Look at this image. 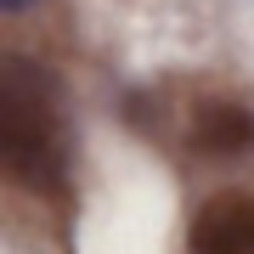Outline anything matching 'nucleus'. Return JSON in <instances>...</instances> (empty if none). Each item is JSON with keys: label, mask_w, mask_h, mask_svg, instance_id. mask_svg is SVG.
I'll list each match as a JSON object with an SVG mask.
<instances>
[{"label": "nucleus", "mask_w": 254, "mask_h": 254, "mask_svg": "<svg viewBox=\"0 0 254 254\" xmlns=\"http://www.w3.org/2000/svg\"><path fill=\"white\" fill-rule=\"evenodd\" d=\"M68 108L63 79L34 57H0V175L23 192H68Z\"/></svg>", "instance_id": "obj_1"}, {"label": "nucleus", "mask_w": 254, "mask_h": 254, "mask_svg": "<svg viewBox=\"0 0 254 254\" xmlns=\"http://www.w3.org/2000/svg\"><path fill=\"white\" fill-rule=\"evenodd\" d=\"M192 254H254V192H215L187 232Z\"/></svg>", "instance_id": "obj_2"}, {"label": "nucleus", "mask_w": 254, "mask_h": 254, "mask_svg": "<svg viewBox=\"0 0 254 254\" xmlns=\"http://www.w3.org/2000/svg\"><path fill=\"white\" fill-rule=\"evenodd\" d=\"M187 141L198 147L203 158H243V153H254V108L249 102L209 96L187 119Z\"/></svg>", "instance_id": "obj_3"}, {"label": "nucleus", "mask_w": 254, "mask_h": 254, "mask_svg": "<svg viewBox=\"0 0 254 254\" xmlns=\"http://www.w3.org/2000/svg\"><path fill=\"white\" fill-rule=\"evenodd\" d=\"M23 6H34V0H0V11H23Z\"/></svg>", "instance_id": "obj_4"}]
</instances>
